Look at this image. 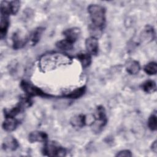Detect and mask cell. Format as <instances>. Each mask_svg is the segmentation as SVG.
Wrapping results in <instances>:
<instances>
[{
	"mask_svg": "<svg viewBox=\"0 0 157 157\" xmlns=\"http://www.w3.org/2000/svg\"><path fill=\"white\" fill-rule=\"evenodd\" d=\"M72 59L69 55L60 52H50L42 55L38 61V66L43 72L52 71L58 67L72 63Z\"/></svg>",
	"mask_w": 157,
	"mask_h": 157,
	"instance_id": "1",
	"label": "cell"
},
{
	"mask_svg": "<svg viewBox=\"0 0 157 157\" xmlns=\"http://www.w3.org/2000/svg\"><path fill=\"white\" fill-rule=\"evenodd\" d=\"M88 12L91 21L90 31L91 36L98 38V34H101L106 22L105 9L99 4H90L88 7Z\"/></svg>",
	"mask_w": 157,
	"mask_h": 157,
	"instance_id": "2",
	"label": "cell"
},
{
	"mask_svg": "<svg viewBox=\"0 0 157 157\" xmlns=\"http://www.w3.org/2000/svg\"><path fill=\"white\" fill-rule=\"evenodd\" d=\"M42 153L48 156H64L66 155L67 151L56 142L47 141L43 147Z\"/></svg>",
	"mask_w": 157,
	"mask_h": 157,
	"instance_id": "3",
	"label": "cell"
},
{
	"mask_svg": "<svg viewBox=\"0 0 157 157\" xmlns=\"http://www.w3.org/2000/svg\"><path fill=\"white\" fill-rule=\"evenodd\" d=\"M107 122L105 110L102 105L96 107L94 114V121L93 122V128L94 131L99 132L104 128Z\"/></svg>",
	"mask_w": 157,
	"mask_h": 157,
	"instance_id": "4",
	"label": "cell"
},
{
	"mask_svg": "<svg viewBox=\"0 0 157 157\" xmlns=\"http://www.w3.org/2000/svg\"><path fill=\"white\" fill-rule=\"evenodd\" d=\"M20 87L21 88L23 91L27 94V96L29 98L33 96H41V97L50 96L49 94L44 92L39 88L25 80H23L21 82Z\"/></svg>",
	"mask_w": 157,
	"mask_h": 157,
	"instance_id": "5",
	"label": "cell"
},
{
	"mask_svg": "<svg viewBox=\"0 0 157 157\" xmlns=\"http://www.w3.org/2000/svg\"><path fill=\"white\" fill-rule=\"evenodd\" d=\"M20 7L19 1H3L1 2V14L10 15H15Z\"/></svg>",
	"mask_w": 157,
	"mask_h": 157,
	"instance_id": "6",
	"label": "cell"
},
{
	"mask_svg": "<svg viewBox=\"0 0 157 157\" xmlns=\"http://www.w3.org/2000/svg\"><path fill=\"white\" fill-rule=\"evenodd\" d=\"M85 45L86 51L90 55L93 56L98 55L99 52V44L98 38L93 36H90L86 38L85 40Z\"/></svg>",
	"mask_w": 157,
	"mask_h": 157,
	"instance_id": "7",
	"label": "cell"
},
{
	"mask_svg": "<svg viewBox=\"0 0 157 157\" xmlns=\"http://www.w3.org/2000/svg\"><path fill=\"white\" fill-rule=\"evenodd\" d=\"M63 35L65 37V39L74 44L78 39L80 34V30L78 28L73 27L66 29L63 31Z\"/></svg>",
	"mask_w": 157,
	"mask_h": 157,
	"instance_id": "8",
	"label": "cell"
},
{
	"mask_svg": "<svg viewBox=\"0 0 157 157\" xmlns=\"http://www.w3.org/2000/svg\"><path fill=\"white\" fill-rule=\"evenodd\" d=\"M48 135L44 131H34L31 132L28 136V140L31 143L45 142L47 141Z\"/></svg>",
	"mask_w": 157,
	"mask_h": 157,
	"instance_id": "9",
	"label": "cell"
},
{
	"mask_svg": "<svg viewBox=\"0 0 157 157\" xmlns=\"http://www.w3.org/2000/svg\"><path fill=\"white\" fill-rule=\"evenodd\" d=\"M18 124V121L15 117H6L2 123V127L3 129L7 132H11L14 131Z\"/></svg>",
	"mask_w": 157,
	"mask_h": 157,
	"instance_id": "10",
	"label": "cell"
},
{
	"mask_svg": "<svg viewBox=\"0 0 157 157\" xmlns=\"http://www.w3.org/2000/svg\"><path fill=\"white\" fill-rule=\"evenodd\" d=\"M19 146L17 139L12 136L6 137L2 142V148L5 150L15 151Z\"/></svg>",
	"mask_w": 157,
	"mask_h": 157,
	"instance_id": "11",
	"label": "cell"
},
{
	"mask_svg": "<svg viewBox=\"0 0 157 157\" xmlns=\"http://www.w3.org/2000/svg\"><path fill=\"white\" fill-rule=\"evenodd\" d=\"M140 38L146 42L153 41L155 38V32L153 28L150 25L146 26L142 31Z\"/></svg>",
	"mask_w": 157,
	"mask_h": 157,
	"instance_id": "12",
	"label": "cell"
},
{
	"mask_svg": "<svg viewBox=\"0 0 157 157\" xmlns=\"http://www.w3.org/2000/svg\"><path fill=\"white\" fill-rule=\"evenodd\" d=\"M12 45L13 48L15 50L23 47L29 40V37H22L19 33H15L12 36Z\"/></svg>",
	"mask_w": 157,
	"mask_h": 157,
	"instance_id": "13",
	"label": "cell"
},
{
	"mask_svg": "<svg viewBox=\"0 0 157 157\" xmlns=\"http://www.w3.org/2000/svg\"><path fill=\"white\" fill-rule=\"evenodd\" d=\"M125 68L128 73L131 75H135L140 71V66L137 61L131 59L126 63Z\"/></svg>",
	"mask_w": 157,
	"mask_h": 157,
	"instance_id": "14",
	"label": "cell"
},
{
	"mask_svg": "<svg viewBox=\"0 0 157 157\" xmlns=\"http://www.w3.org/2000/svg\"><path fill=\"white\" fill-rule=\"evenodd\" d=\"M8 15L1 14V21H0V36L2 39L6 36L9 27V20Z\"/></svg>",
	"mask_w": 157,
	"mask_h": 157,
	"instance_id": "15",
	"label": "cell"
},
{
	"mask_svg": "<svg viewBox=\"0 0 157 157\" xmlns=\"http://www.w3.org/2000/svg\"><path fill=\"white\" fill-rule=\"evenodd\" d=\"M70 123L73 127L81 128L86 124V117L83 114L75 115L71 118Z\"/></svg>",
	"mask_w": 157,
	"mask_h": 157,
	"instance_id": "16",
	"label": "cell"
},
{
	"mask_svg": "<svg viewBox=\"0 0 157 157\" xmlns=\"http://www.w3.org/2000/svg\"><path fill=\"white\" fill-rule=\"evenodd\" d=\"M77 58L83 68L88 67L91 63V56L88 52H81L77 54Z\"/></svg>",
	"mask_w": 157,
	"mask_h": 157,
	"instance_id": "17",
	"label": "cell"
},
{
	"mask_svg": "<svg viewBox=\"0 0 157 157\" xmlns=\"http://www.w3.org/2000/svg\"><path fill=\"white\" fill-rule=\"evenodd\" d=\"M44 31V28L42 27H38L36 28L29 35V40L33 45H36L40 40L42 34Z\"/></svg>",
	"mask_w": 157,
	"mask_h": 157,
	"instance_id": "18",
	"label": "cell"
},
{
	"mask_svg": "<svg viewBox=\"0 0 157 157\" xmlns=\"http://www.w3.org/2000/svg\"><path fill=\"white\" fill-rule=\"evenodd\" d=\"M141 88L146 93H153L156 90V85L153 80H148L145 81L141 85Z\"/></svg>",
	"mask_w": 157,
	"mask_h": 157,
	"instance_id": "19",
	"label": "cell"
},
{
	"mask_svg": "<svg viewBox=\"0 0 157 157\" xmlns=\"http://www.w3.org/2000/svg\"><path fill=\"white\" fill-rule=\"evenodd\" d=\"M85 90H86V87L85 86H83L74 90V91H71L68 94L64 95L63 96L67 98H70V99H77L80 98L84 94Z\"/></svg>",
	"mask_w": 157,
	"mask_h": 157,
	"instance_id": "20",
	"label": "cell"
},
{
	"mask_svg": "<svg viewBox=\"0 0 157 157\" xmlns=\"http://www.w3.org/2000/svg\"><path fill=\"white\" fill-rule=\"evenodd\" d=\"M56 46L58 48L63 50H69L72 49L74 47V44L69 42V40L64 39L63 40H59L56 43Z\"/></svg>",
	"mask_w": 157,
	"mask_h": 157,
	"instance_id": "21",
	"label": "cell"
},
{
	"mask_svg": "<svg viewBox=\"0 0 157 157\" xmlns=\"http://www.w3.org/2000/svg\"><path fill=\"white\" fill-rule=\"evenodd\" d=\"M144 71L148 75H155L157 72V64L156 62H150L146 64L144 68Z\"/></svg>",
	"mask_w": 157,
	"mask_h": 157,
	"instance_id": "22",
	"label": "cell"
},
{
	"mask_svg": "<svg viewBox=\"0 0 157 157\" xmlns=\"http://www.w3.org/2000/svg\"><path fill=\"white\" fill-rule=\"evenodd\" d=\"M148 126L151 131H155L157 128V117L156 111L153 113L149 117L148 121Z\"/></svg>",
	"mask_w": 157,
	"mask_h": 157,
	"instance_id": "23",
	"label": "cell"
},
{
	"mask_svg": "<svg viewBox=\"0 0 157 157\" xmlns=\"http://www.w3.org/2000/svg\"><path fill=\"white\" fill-rule=\"evenodd\" d=\"M132 153L131 151L129 150H121L120 151H118L117 154H116V156H120V157H122V156H126V157H129V156H132Z\"/></svg>",
	"mask_w": 157,
	"mask_h": 157,
	"instance_id": "24",
	"label": "cell"
},
{
	"mask_svg": "<svg viewBox=\"0 0 157 157\" xmlns=\"http://www.w3.org/2000/svg\"><path fill=\"white\" fill-rule=\"evenodd\" d=\"M151 150H152L154 153H156V151H157L156 140H155L152 143V144H151Z\"/></svg>",
	"mask_w": 157,
	"mask_h": 157,
	"instance_id": "25",
	"label": "cell"
}]
</instances>
